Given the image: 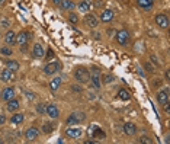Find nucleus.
I'll list each match as a JSON object with an SVG mask.
<instances>
[{
  "label": "nucleus",
  "instance_id": "72a5a7b5",
  "mask_svg": "<svg viewBox=\"0 0 170 144\" xmlns=\"http://www.w3.org/2000/svg\"><path fill=\"white\" fill-rule=\"evenodd\" d=\"M112 79H114V77H112L111 74H108V76H105V80H103V82H105V83H111Z\"/></svg>",
  "mask_w": 170,
  "mask_h": 144
},
{
  "label": "nucleus",
  "instance_id": "c85d7f7f",
  "mask_svg": "<svg viewBox=\"0 0 170 144\" xmlns=\"http://www.w3.org/2000/svg\"><path fill=\"white\" fill-rule=\"evenodd\" d=\"M1 54L3 55H12V50L7 48V47H4V48H1Z\"/></svg>",
  "mask_w": 170,
  "mask_h": 144
},
{
  "label": "nucleus",
  "instance_id": "58836bf2",
  "mask_svg": "<svg viewBox=\"0 0 170 144\" xmlns=\"http://www.w3.org/2000/svg\"><path fill=\"white\" fill-rule=\"evenodd\" d=\"M26 96H28L29 99H34V98H35V96H34V93H29V92L26 93Z\"/></svg>",
  "mask_w": 170,
  "mask_h": 144
},
{
  "label": "nucleus",
  "instance_id": "1a4fd4ad",
  "mask_svg": "<svg viewBox=\"0 0 170 144\" xmlns=\"http://www.w3.org/2000/svg\"><path fill=\"white\" fill-rule=\"evenodd\" d=\"M1 80H3V82L15 80V72H12L10 69H4V70L1 72Z\"/></svg>",
  "mask_w": 170,
  "mask_h": 144
},
{
  "label": "nucleus",
  "instance_id": "cd10ccee",
  "mask_svg": "<svg viewBox=\"0 0 170 144\" xmlns=\"http://www.w3.org/2000/svg\"><path fill=\"white\" fill-rule=\"evenodd\" d=\"M52 130H54V125H52V124H45V125L42 127V131L44 133H47V134L51 133Z\"/></svg>",
  "mask_w": 170,
  "mask_h": 144
},
{
  "label": "nucleus",
  "instance_id": "0eeeda50",
  "mask_svg": "<svg viewBox=\"0 0 170 144\" xmlns=\"http://www.w3.org/2000/svg\"><path fill=\"white\" fill-rule=\"evenodd\" d=\"M25 138L28 140V141H34V140H37L38 138V130L37 128H29V130H26V133H25Z\"/></svg>",
  "mask_w": 170,
  "mask_h": 144
},
{
  "label": "nucleus",
  "instance_id": "f704fd0d",
  "mask_svg": "<svg viewBox=\"0 0 170 144\" xmlns=\"http://www.w3.org/2000/svg\"><path fill=\"white\" fill-rule=\"evenodd\" d=\"M6 122V116L4 115H0V125H3Z\"/></svg>",
  "mask_w": 170,
  "mask_h": 144
},
{
  "label": "nucleus",
  "instance_id": "412c9836",
  "mask_svg": "<svg viewBox=\"0 0 170 144\" xmlns=\"http://www.w3.org/2000/svg\"><path fill=\"white\" fill-rule=\"evenodd\" d=\"M93 69H95V74L90 76V80L93 82V84H95L96 87H99V86H100V77H99V74H97V69H96V67H93Z\"/></svg>",
  "mask_w": 170,
  "mask_h": 144
},
{
  "label": "nucleus",
  "instance_id": "393cba45",
  "mask_svg": "<svg viewBox=\"0 0 170 144\" xmlns=\"http://www.w3.org/2000/svg\"><path fill=\"white\" fill-rule=\"evenodd\" d=\"M10 121H12L13 124H20V122L23 121V115H22V113H16V115H13V116L10 118Z\"/></svg>",
  "mask_w": 170,
  "mask_h": 144
},
{
  "label": "nucleus",
  "instance_id": "aec40b11",
  "mask_svg": "<svg viewBox=\"0 0 170 144\" xmlns=\"http://www.w3.org/2000/svg\"><path fill=\"white\" fill-rule=\"evenodd\" d=\"M9 104H7V109L10 111V112H13V111H16V109L19 108V101H16V99H10V101H7Z\"/></svg>",
  "mask_w": 170,
  "mask_h": 144
},
{
  "label": "nucleus",
  "instance_id": "f3484780",
  "mask_svg": "<svg viewBox=\"0 0 170 144\" xmlns=\"http://www.w3.org/2000/svg\"><path fill=\"white\" fill-rule=\"evenodd\" d=\"M4 41H6V44L13 45V44H15V41H16V34H15L13 31H9V32L4 35Z\"/></svg>",
  "mask_w": 170,
  "mask_h": 144
},
{
  "label": "nucleus",
  "instance_id": "bb28decb",
  "mask_svg": "<svg viewBox=\"0 0 170 144\" xmlns=\"http://www.w3.org/2000/svg\"><path fill=\"white\" fill-rule=\"evenodd\" d=\"M67 125H76V124H79V121H77V118H76V115L74 113H71L68 118H67Z\"/></svg>",
  "mask_w": 170,
  "mask_h": 144
},
{
  "label": "nucleus",
  "instance_id": "c9c22d12",
  "mask_svg": "<svg viewBox=\"0 0 170 144\" xmlns=\"http://www.w3.org/2000/svg\"><path fill=\"white\" fill-rule=\"evenodd\" d=\"M144 66H145V69H147V70H148V72H153V70H154V69H153V67H151V66H150V64H148V63H145V64H144Z\"/></svg>",
  "mask_w": 170,
  "mask_h": 144
},
{
  "label": "nucleus",
  "instance_id": "4c0bfd02",
  "mask_svg": "<svg viewBox=\"0 0 170 144\" xmlns=\"http://www.w3.org/2000/svg\"><path fill=\"white\" fill-rule=\"evenodd\" d=\"M73 90H76V92H82V87H77V86H73Z\"/></svg>",
  "mask_w": 170,
  "mask_h": 144
},
{
  "label": "nucleus",
  "instance_id": "6e6552de",
  "mask_svg": "<svg viewBox=\"0 0 170 144\" xmlns=\"http://www.w3.org/2000/svg\"><path fill=\"white\" fill-rule=\"evenodd\" d=\"M28 39H29V32H20V34L16 35V41L15 42L19 44V45H26Z\"/></svg>",
  "mask_w": 170,
  "mask_h": 144
},
{
  "label": "nucleus",
  "instance_id": "a19ab883",
  "mask_svg": "<svg viewBox=\"0 0 170 144\" xmlns=\"http://www.w3.org/2000/svg\"><path fill=\"white\" fill-rule=\"evenodd\" d=\"M169 77H170V73L166 72V80H169Z\"/></svg>",
  "mask_w": 170,
  "mask_h": 144
},
{
  "label": "nucleus",
  "instance_id": "dca6fc26",
  "mask_svg": "<svg viewBox=\"0 0 170 144\" xmlns=\"http://www.w3.org/2000/svg\"><path fill=\"white\" fill-rule=\"evenodd\" d=\"M137 4H138L141 9L148 10V9L153 7V0H137Z\"/></svg>",
  "mask_w": 170,
  "mask_h": 144
},
{
  "label": "nucleus",
  "instance_id": "ddd939ff",
  "mask_svg": "<svg viewBox=\"0 0 170 144\" xmlns=\"http://www.w3.org/2000/svg\"><path fill=\"white\" fill-rule=\"evenodd\" d=\"M34 57H37V58H44L45 55H44V48L41 44H35V47H34Z\"/></svg>",
  "mask_w": 170,
  "mask_h": 144
},
{
  "label": "nucleus",
  "instance_id": "6ab92c4d",
  "mask_svg": "<svg viewBox=\"0 0 170 144\" xmlns=\"http://www.w3.org/2000/svg\"><path fill=\"white\" fill-rule=\"evenodd\" d=\"M114 19V12L112 10H105L103 13H102V22H109V21H112Z\"/></svg>",
  "mask_w": 170,
  "mask_h": 144
},
{
  "label": "nucleus",
  "instance_id": "c756f323",
  "mask_svg": "<svg viewBox=\"0 0 170 144\" xmlns=\"http://www.w3.org/2000/svg\"><path fill=\"white\" fill-rule=\"evenodd\" d=\"M138 141H140V143H142V144H150V143H151V140H150L148 137H145V135H142Z\"/></svg>",
  "mask_w": 170,
  "mask_h": 144
},
{
  "label": "nucleus",
  "instance_id": "b1692460",
  "mask_svg": "<svg viewBox=\"0 0 170 144\" xmlns=\"http://www.w3.org/2000/svg\"><path fill=\"white\" fill-rule=\"evenodd\" d=\"M118 96H119V99H122V101H128V99L131 98V95H129V92H128L127 89H121L119 93H118Z\"/></svg>",
  "mask_w": 170,
  "mask_h": 144
},
{
  "label": "nucleus",
  "instance_id": "4468645a",
  "mask_svg": "<svg viewBox=\"0 0 170 144\" xmlns=\"http://www.w3.org/2000/svg\"><path fill=\"white\" fill-rule=\"evenodd\" d=\"M47 113L51 116V118H58V109L55 105H52V104H49L48 106H47Z\"/></svg>",
  "mask_w": 170,
  "mask_h": 144
},
{
  "label": "nucleus",
  "instance_id": "ea45409f",
  "mask_svg": "<svg viewBox=\"0 0 170 144\" xmlns=\"http://www.w3.org/2000/svg\"><path fill=\"white\" fill-rule=\"evenodd\" d=\"M4 4H6V0H0V7L4 6Z\"/></svg>",
  "mask_w": 170,
  "mask_h": 144
},
{
  "label": "nucleus",
  "instance_id": "79ce46f5",
  "mask_svg": "<svg viewBox=\"0 0 170 144\" xmlns=\"http://www.w3.org/2000/svg\"><path fill=\"white\" fill-rule=\"evenodd\" d=\"M52 1H54L55 4H60V3H61V0H52Z\"/></svg>",
  "mask_w": 170,
  "mask_h": 144
},
{
  "label": "nucleus",
  "instance_id": "f03ea898",
  "mask_svg": "<svg viewBox=\"0 0 170 144\" xmlns=\"http://www.w3.org/2000/svg\"><path fill=\"white\" fill-rule=\"evenodd\" d=\"M116 39H118V44H119V45H127L128 41H129V34H128V31H125V29L119 31V32L116 34Z\"/></svg>",
  "mask_w": 170,
  "mask_h": 144
},
{
  "label": "nucleus",
  "instance_id": "4be33fe9",
  "mask_svg": "<svg viewBox=\"0 0 170 144\" xmlns=\"http://www.w3.org/2000/svg\"><path fill=\"white\" fill-rule=\"evenodd\" d=\"M60 6L63 7V10H70V9H73V7H74V4H73V1H71V0H61Z\"/></svg>",
  "mask_w": 170,
  "mask_h": 144
},
{
  "label": "nucleus",
  "instance_id": "473e14b6",
  "mask_svg": "<svg viewBox=\"0 0 170 144\" xmlns=\"http://www.w3.org/2000/svg\"><path fill=\"white\" fill-rule=\"evenodd\" d=\"M52 57H54V51H52V50H48V52H47V57H45V58H47V60H51Z\"/></svg>",
  "mask_w": 170,
  "mask_h": 144
},
{
  "label": "nucleus",
  "instance_id": "a878e982",
  "mask_svg": "<svg viewBox=\"0 0 170 144\" xmlns=\"http://www.w3.org/2000/svg\"><path fill=\"white\" fill-rule=\"evenodd\" d=\"M7 69H10L12 72L19 70V63L18 61H7Z\"/></svg>",
  "mask_w": 170,
  "mask_h": 144
},
{
  "label": "nucleus",
  "instance_id": "39448f33",
  "mask_svg": "<svg viewBox=\"0 0 170 144\" xmlns=\"http://www.w3.org/2000/svg\"><path fill=\"white\" fill-rule=\"evenodd\" d=\"M89 133H92V137H93V138H97V140H103V138L106 137V134H105L99 127H96V125L92 127V131L89 130Z\"/></svg>",
  "mask_w": 170,
  "mask_h": 144
},
{
  "label": "nucleus",
  "instance_id": "f257e3e1",
  "mask_svg": "<svg viewBox=\"0 0 170 144\" xmlns=\"http://www.w3.org/2000/svg\"><path fill=\"white\" fill-rule=\"evenodd\" d=\"M74 77H76V80L80 82V83H87V82L90 80V73L87 72L86 69H83V67H79V69L74 72Z\"/></svg>",
  "mask_w": 170,
  "mask_h": 144
},
{
  "label": "nucleus",
  "instance_id": "2f4dec72",
  "mask_svg": "<svg viewBox=\"0 0 170 144\" xmlns=\"http://www.w3.org/2000/svg\"><path fill=\"white\" fill-rule=\"evenodd\" d=\"M37 109H38V112H40V113H44V112H47V106H45V105H42V104H40Z\"/></svg>",
  "mask_w": 170,
  "mask_h": 144
},
{
  "label": "nucleus",
  "instance_id": "7ed1b4c3",
  "mask_svg": "<svg viewBox=\"0 0 170 144\" xmlns=\"http://www.w3.org/2000/svg\"><path fill=\"white\" fill-rule=\"evenodd\" d=\"M60 67H61V64H60V63H57V61H54V63L47 64V66H45V69H44V72H45V74H54L55 72H58V70H60Z\"/></svg>",
  "mask_w": 170,
  "mask_h": 144
},
{
  "label": "nucleus",
  "instance_id": "a211bd4d",
  "mask_svg": "<svg viewBox=\"0 0 170 144\" xmlns=\"http://www.w3.org/2000/svg\"><path fill=\"white\" fill-rule=\"evenodd\" d=\"M60 84H61V79H60V77L52 79L51 83H49V89H51V92H57L58 87H60Z\"/></svg>",
  "mask_w": 170,
  "mask_h": 144
},
{
  "label": "nucleus",
  "instance_id": "7c9ffc66",
  "mask_svg": "<svg viewBox=\"0 0 170 144\" xmlns=\"http://www.w3.org/2000/svg\"><path fill=\"white\" fill-rule=\"evenodd\" d=\"M70 22H71L73 25H76V23L79 22V18H77L76 15H73V13H71V15H70Z\"/></svg>",
  "mask_w": 170,
  "mask_h": 144
},
{
  "label": "nucleus",
  "instance_id": "f8f14e48",
  "mask_svg": "<svg viewBox=\"0 0 170 144\" xmlns=\"http://www.w3.org/2000/svg\"><path fill=\"white\" fill-rule=\"evenodd\" d=\"M124 131H125V134H128V135H134L137 133V127L132 122H127L124 125Z\"/></svg>",
  "mask_w": 170,
  "mask_h": 144
},
{
  "label": "nucleus",
  "instance_id": "9b49d317",
  "mask_svg": "<svg viewBox=\"0 0 170 144\" xmlns=\"http://www.w3.org/2000/svg\"><path fill=\"white\" fill-rule=\"evenodd\" d=\"M67 135L68 137H71V138H79L80 135H82V130L77 127V128H67Z\"/></svg>",
  "mask_w": 170,
  "mask_h": 144
},
{
  "label": "nucleus",
  "instance_id": "9d476101",
  "mask_svg": "<svg viewBox=\"0 0 170 144\" xmlns=\"http://www.w3.org/2000/svg\"><path fill=\"white\" fill-rule=\"evenodd\" d=\"M85 22H86V25H87V26H90V28H96V26H97V23H99L95 15H86Z\"/></svg>",
  "mask_w": 170,
  "mask_h": 144
},
{
  "label": "nucleus",
  "instance_id": "e433bc0d",
  "mask_svg": "<svg viewBox=\"0 0 170 144\" xmlns=\"http://www.w3.org/2000/svg\"><path fill=\"white\" fill-rule=\"evenodd\" d=\"M164 111H166V113H169V112H170V108H169V102H167V104H164Z\"/></svg>",
  "mask_w": 170,
  "mask_h": 144
},
{
  "label": "nucleus",
  "instance_id": "2eb2a0df",
  "mask_svg": "<svg viewBox=\"0 0 170 144\" xmlns=\"http://www.w3.org/2000/svg\"><path fill=\"white\" fill-rule=\"evenodd\" d=\"M13 96H15V89H13V87H6L4 92H3V99L7 102V101H10Z\"/></svg>",
  "mask_w": 170,
  "mask_h": 144
},
{
  "label": "nucleus",
  "instance_id": "5701e85b",
  "mask_svg": "<svg viewBox=\"0 0 170 144\" xmlns=\"http://www.w3.org/2000/svg\"><path fill=\"white\" fill-rule=\"evenodd\" d=\"M79 10H82V12H89L90 10V1L89 0H83L80 4H79Z\"/></svg>",
  "mask_w": 170,
  "mask_h": 144
},
{
  "label": "nucleus",
  "instance_id": "20e7f679",
  "mask_svg": "<svg viewBox=\"0 0 170 144\" xmlns=\"http://www.w3.org/2000/svg\"><path fill=\"white\" fill-rule=\"evenodd\" d=\"M157 101H159L160 105L167 104V102H169V89H164V90L159 92V93H157Z\"/></svg>",
  "mask_w": 170,
  "mask_h": 144
},
{
  "label": "nucleus",
  "instance_id": "423d86ee",
  "mask_svg": "<svg viewBox=\"0 0 170 144\" xmlns=\"http://www.w3.org/2000/svg\"><path fill=\"white\" fill-rule=\"evenodd\" d=\"M156 22H157V25L160 26V28H167L169 26V18L166 16V15H157L156 16Z\"/></svg>",
  "mask_w": 170,
  "mask_h": 144
}]
</instances>
